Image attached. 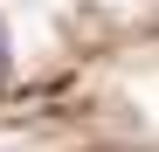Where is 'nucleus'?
<instances>
[{"mask_svg": "<svg viewBox=\"0 0 159 152\" xmlns=\"http://www.w3.org/2000/svg\"><path fill=\"white\" fill-rule=\"evenodd\" d=\"M0 76H7V28H0Z\"/></svg>", "mask_w": 159, "mask_h": 152, "instance_id": "obj_1", "label": "nucleus"}]
</instances>
